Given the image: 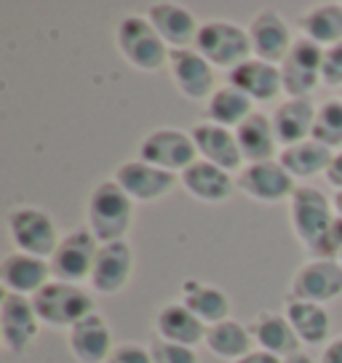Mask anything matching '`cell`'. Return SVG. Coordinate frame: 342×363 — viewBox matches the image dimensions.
<instances>
[{"mask_svg":"<svg viewBox=\"0 0 342 363\" xmlns=\"http://www.w3.org/2000/svg\"><path fill=\"white\" fill-rule=\"evenodd\" d=\"M86 219L99 243L126 240V233L134 225V201L115 179H104L89 193Z\"/></svg>","mask_w":342,"mask_h":363,"instance_id":"1","label":"cell"},{"mask_svg":"<svg viewBox=\"0 0 342 363\" xmlns=\"http://www.w3.org/2000/svg\"><path fill=\"white\" fill-rule=\"evenodd\" d=\"M35 313L43 326L51 329H72L86 315L96 313L94 310V294L86 291L78 284H65V281H48L38 294L33 296Z\"/></svg>","mask_w":342,"mask_h":363,"instance_id":"2","label":"cell"},{"mask_svg":"<svg viewBox=\"0 0 342 363\" xmlns=\"http://www.w3.org/2000/svg\"><path fill=\"white\" fill-rule=\"evenodd\" d=\"M115 43L121 57L142 72H158L163 65H169V45L155 33L148 16H139V13L123 16L115 30Z\"/></svg>","mask_w":342,"mask_h":363,"instance_id":"3","label":"cell"},{"mask_svg":"<svg viewBox=\"0 0 342 363\" xmlns=\"http://www.w3.org/2000/svg\"><path fill=\"white\" fill-rule=\"evenodd\" d=\"M195 51L211 67H222L228 72L254 57L249 30L241 27V24L225 22V19L201 24V33L195 38Z\"/></svg>","mask_w":342,"mask_h":363,"instance_id":"4","label":"cell"},{"mask_svg":"<svg viewBox=\"0 0 342 363\" xmlns=\"http://www.w3.org/2000/svg\"><path fill=\"white\" fill-rule=\"evenodd\" d=\"M9 235H11L13 246L24 254H35V257H43L51 259L54 251L59 246V233L54 216L38 208V206H16L9 211Z\"/></svg>","mask_w":342,"mask_h":363,"instance_id":"5","label":"cell"},{"mask_svg":"<svg viewBox=\"0 0 342 363\" xmlns=\"http://www.w3.org/2000/svg\"><path fill=\"white\" fill-rule=\"evenodd\" d=\"M99 240L94 235L89 227H80L72 230L65 238L59 240L57 251L51 257V272H54V281H65V284H83V281H92V270L96 254H99Z\"/></svg>","mask_w":342,"mask_h":363,"instance_id":"6","label":"cell"},{"mask_svg":"<svg viewBox=\"0 0 342 363\" xmlns=\"http://www.w3.org/2000/svg\"><path fill=\"white\" fill-rule=\"evenodd\" d=\"M284 78V94L289 99H310L313 91L321 86V67H324V48L310 38H297L292 51L278 65Z\"/></svg>","mask_w":342,"mask_h":363,"instance_id":"7","label":"cell"},{"mask_svg":"<svg viewBox=\"0 0 342 363\" xmlns=\"http://www.w3.org/2000/svg\"><path fill=\"white\" fill-rule=\"evenodd\" d=\"M334 219H337L334 203L321 190L308 187V184H299L297 187L292 201H289V222H292L294 235L308 249L316 246V240L329 230Z\"/></svg>","mask_w":342,"mask_h":363,"instance_id":"8","label":"cell"},{"mask_svg":"<svg viewBox=\"0 0 342 363\" xmlns=\"http://www.w3.org/2000/svg\"><path fill=\"white\" fill-rule=\"evenodd\" d=\"M139 160L171 174H182L198 160L193 134L182 128H155L139 142Z\"/></svg>","mask_w":342,"mask_h":363,"instance_id":"9","label":"cell"},{"mask_svg":"<svg viewBox=\"0 0 342 363\" xmlns=\"http://www.w3.org/2000/svg\"><path fill=\"white\" fill-rule=\"evenodd\" d=\"M294 177L278 163V160H265V163H249L243 166L238 174V190L249 195L251 201L260 203H281V201H292L297 184Z\"/></svg>","mask_w":342,"mask_h":363,"instance_id":"10","label":"cell"},{"mask_svg":"<svg viewBox=\"0 0 342 363\" xmlns=\"http://www.w3.org/2000/svg\"><path fill=\"white\" fill-rule=\"evenodd\" d=\"M292 299L326 305L342 296V262L334 259H310L299 264L292 278Z\"/></svg>","mask_w":342,"mask_h":363,"instance_id":"11","label":"cell"},{"mask_svg":"<svg viewBox=\"0 0 342 363\" xmlns=\"http://www.w3.org/2000/svg\"><path fill=\"white\" fill-rule=\"evenodd\" d=\"M40 331V318L35 313L33 296L3 294L0 299V337L9 352H24Z\"/></svg>","mask_w":342,"mask_h":363,"instance_id":"12","label":"cell"},{"mask_svg":"<svg viewBox=\"0 0 342 363\" xmlns=\"http://www.w3.org/2000/svg\"><path fill=\"white\" fill-rule=\"evenodd\" d=\"M121 187H123L128 198L134 203H153V201H160L177 187L180 182V174H171V171H163L158 166H150L145 160H126L115 169L113 177Z\"/></svg>","mask_w":342,"mask_h":363,"instance_id":"13","label":"cell"},{"mask_svg":"<svg viewBox=\"0 0 342 363\" xmlns=\"http://www.w3.org/2000/svg\"><path fill=\"white\" fill-rule=\"evenodd\" d=\"M169 72L177 91L190 102H209L214 86V67L195 48H180L169 54Z\"/></svg>","mask_w":342,"mask_h":363,"instance_id":"14","label":"cell"},{"mask_svg":"<svg viewBox=\"0 0 342 363\" xmlns=\"http://www.w3.org/2000/svg\"><path fill=\"white\" fill-rule=\"evenodd\" d=\"M134 275V249L128 240L102 243L92 270V291L99 294H121Z\"/></svg>","mask_w":342,"mask_h":363,"instance_id":"15","label":"cell"},{"mask_svg":"<svg viewBox=\"0 0 342 363\" xmlns=\"http://www.w3.org/2000/svg\"><path fill=\"white\" fill-rule=\"evenodd\" d=\"M246 30H249L254 57L273 62V65H281L286 54L292 51V45H294V38H292L286 19L278 11H270V9L254 13Z\"/></svg>","mask_w":342,"mask_h":363,"instance_id":"16","label":"cell"},{"mask_svg":"<svg viewBox=\"0 0 342 363\" xmlns=\"http://www.w3.org/2000/svg\"><path fill=\"white\" fill-rule=\"evenodd\" d=\"M48 281H54L51 262L35 254L13 251L0 262V284L9 294L35 296Z\"/></svg>","mask_w":342,"mask_h":363,"instance_id":"17","label":"cell"},{"mask_svg":"<svg viewBox=\"0 0 342 363\" xmlns=\"http://www.w3.org/2000/svg\"><path fill=\"white\" fill-rule=\"evenodd\" d=\"M228 83L243 91L251 102H273L278 94L284 91V78H281V67L273 62L251 57L243 65L228 72Z\"/></svg>","mask_w":342,"mask_h":363,"instance_id":"18","label":"cell"},{"mask_svg":"<svg viewBox=\"0 0 342 363\" xmlns=\"http://www.w3.org/2000/svg\"><path fill=\"white\" fill-rule=\"evenodd\" d=\"M148 19L171 51L195 48V38L201 33V24L195 22V13L190 9H184L180 3H153Z\"/></svg>","mask_w":342,"mask_h":363,"instance_id":"19","label":"cell"},{"mask_svg":"<svg viewBox=\"0 0 342 363\" xmlns=\"http://www.w3.org/2000/svg\"><path fill=\"white\" fill-rule=\"evenodd\" d=\"M67 345L78 363H107L115 350L113 329L99 313H92L67 331Z\"/></svg>","mask_w":342,"mask_h":363,"instance_id":"20","label":"cell"},{"mask_svg":"<svg viewBox=\"0 0 342 363\" xmlns=\"http://www.w3.org/2000/svg\"><path fill=\"white\" fill-rule=\"evenodd\" d=\"M193 142L198 150V158L206 163H214L230 174L236 169H243V155H241L238 139H236L233 128L206 121V123H198L193 128Z\"/></svg>","mask_w":342,"mask_h":363,"instance_id":"21","label":"cell"},{"mask_svg":"<svg viewBox=\"0 0 342 363\" xmlns=\"http://www.w3.org/2000/svg\"><path fill=\"white\" fill-rule=\"evenodd\" d=\"M180 184L184 187V193L201 203H225L233 195V190L238 187L230 171L219 169L214 163H206L201 158L180 174Z\"/></svg>","mask_w":342,"mask_h":363,"instance_id":"22","label":"cell"},{"mask_svg":"<svg viewBox=\"0 0 342 363\" xmlns=\"http://www.w3.org/2000/svg\"><path fill=\"white\" fill-rule=\"evenodd\" d=\"M249 331L254 342H257V350H265L275 355V358H289V355H297L299 350V337L294 334L289 318L284 313H273V310H265L249 323Z\"/></svg>","mask_w":342,"mask_h":363,"instance_id":"23","label":"cell"},{"mask_svg":"<svg viewBox=\"0 0 342 363\" xmlns=\"http://www.w3.org/2000/svg\"><path fill=\"white\" fill-rule=\"evenodd\" d=\"M316 113H319V107L310 99H286V102L278 104L273 115H270L275 136H278V145L292 147V145L313 139Z\"/></svg>","mask_w":342,"mask_h":363,"instance_id":"24","label":"cell"},{"mask_svg":"<svg viewBox=\"0 0 342 363\" xmlns=\"http://www.w3.org/2000/svg\"><path fill=\"white\" fill-rule=\"evenodd\" d=\"M236 139H238L241 155L243 163H265V160H275L278 152V136H275L273 121L270 115L254 113L236 128Z\"/></svg>","mask_w":342,"mask_h":363,"instance_id":"25","label":"cell"},{"mask_svg":"<svg viewBox=\"0 0 342 363\" xmlns=\"http://www.w3.org/2000/svg\"><path fill=\"white\" fill-rule=\"evenodd\" d=\"M155 331H158L160 340L195 347L206 340L209 326L198 315H193L182 302H169V305L160 307L158 315H155Z\"/></svg>","mask_w":342,"mask_h":363,"instance_id":"26","label":"cell"},{"mask_svg":"<svg viewBox=\"0 0 342 363\" xmlns=\"http://www.w3.org/2000/svg\"><path fill=\"white\" fill-rule=\"evenodd\" d=\"M182 305L204 320L206 326H214L230 318V299L219 286L204 281H184L182 284Z\"/></svg>","mask_w":342,"mask_h":363,"instance_id":"27","label":"cell"},{"mask_svg":"<svg viewBox=\"0 0 342 363\" xmlns=\"http://www.w3.org/2000/svg\"><path fill=\"white\" fill-rule=\"evenodd\" d=\"M284 315L289 318V323H292V329H294V334L299 337L302 345L313 347V345L326 342V337H329L331 318L324 305L302 302V299H292L289 296V302L284 307Z\"/></svg>","mask_w":342,"mask_h":363,"instance_id":"28","label":"cell"},{"mask_svg":"<svg viewBox=\"0 0 342 363\" xmlns=\"http://www.w3.org/2000/svg\"><path fill=\"white\" fill-rule=\"evenodd\" d=\"M331 158H334V150L324 147L316 139L299 142V145L284 147L278 152V163H281L294 179H310V177L326 174Z\"/></svg>","mask_w":342,"mask_h":363,"instance_id":"29","label":"cell"},{"mask_svg":"<svg viewBox=\"0 0 342 363\" xmlns=\"http://www.w3.org/2000/svg\"><path fill=\"white\" fill-rule=\"evenodd\" d=\"M254 113V102H251L249 96L238 91L236 86H217V91L211 94V99L206 102V118H209V123H217V125H225V128H238L249 115Z\"/></svg>","mask_w":342,"mask_h":363,"instance_id":"30","label":"cell"},{"mask_svg":"<svg viewBox=\"0 0 342 363\" xmlns=\"http://www.w3.org/2000/svg\"><path fill=\"white\" fill-rule=\"evenodd\" d=\"M299 30L321 48L342 43V3H319L299 16Z\"/></svg>","mask_w":342,"mask_h":363,"instance_id":"31","label":"cell"},{"mask_svg":"<svg viewBox=\"0 0 342 363\" xmlns=\"http://www.w3.org/2000/svg\"><path fill=\"white\" fill-rule=\"evenodd\" d=\"M204 345L214 352V355L233 363V361H238V358H243V355H249L251 345H254V337H251L249 326H243L238 320L228 318V320H222V323L209 326Z\"/></svg>","mask_w":342,"mask_h":363,"instance_id":"32","label":"cell"},{"mask_svg":"<svg viewBox=\"0 0 342 363\" xmlns=\"http://www.w3.org/2000/svg\"><path fill=\"white\" fill-rule=\"evenodd\" d=\"M313 139L324 147H342V99H326L316 113Z\"/></svg>","mask_w":342,"mask_h":363,"instance_id":"33","label":"cell"},{"mask_svg":"<svg viewBox=\"0 0 342 363\" xmlns=\"http://www.w3.org/2000/svg\"><path fill=\"white\" fill-rule=\"evenodd\" d=\"M313 254V259H334L340 262L342 257V216H337L331 227L316 240V246L308 249Z\"/></svg>","mask_w":342,"mask_h":363,"instance_id":"34","label":"cell"},{"mask_svg":"<svg viewBox=\"0 0 342 363\" xmlns=\"http://www.w3.org/2000/svg\"><path fill=\"white\" fill-rule=\"evenodd\" d=\"M153 363H198L195 347H184V345H174V342L158 340L153 342Z\"/></svg>","mask_w":342,"mask_h":363,"instance_id":"35","label":"cell"},{"mask_svg":"<svg viewBox=\"0 0 342 363\" xmlns=\"http://www.w3.org/2000/svg\"><path fill=\"white\" fill-rule=\"evenodd\" d=\"M321 83H324V86H329V89H342V43L324 48Z\"/></svg>","mask_w":342,"mask_h":363,"instance_id":"36","label":"cell"},{"mask_svg":"<svg viewBox=\"0 0 342 363\" xmlns=\"http://www.w3.org/2000/svg\"><path fill=\"white\" fill-rule=\"evenodd\" d=\"M107 363H153V352L139 342H123V345H115Z\"/></svg>","mask_w":342,"mask_h":363,"instance_id":"37","label":"cell"},{"mask_svg":"<svg viewBox=\"0 0 342 363\" xmlns=\"http://www.w3.org/2000/svg\"><path fill=\"white\" fill-rule=\"evenodd\" d=\"M326 182H329L331 187L340 193L342 190V152H334V158H331V163H329V169H326Z\"/></svg>","mask_w":342,"mask_h":363,"instance_id":"38","label":"cell"},{"mask_svg":"<svg viewBox=\"0 0 342 363\" xmlns=\"http://www.w3.org/2000/svg\"><path fill=\"white\" fill-rule=\"evenodd\" d=\"M321 363H342V334L340 337H334V340L324 347V352H321Z\"/></svg>","mask_w":342,"mask_h":363,"instance_id":"39","label":"cell"},{"mask_svg":"<svg viewBox=\"0 0 342 363\" xmlns=\"http://www.w3.org/2000/svg\"><path fill=\"white\" fill-rule=\"evenodd\" d=\"M233 363H281V358H275V355H270V352L265 350H251L249 355H243V358H238V361Z\"/></svg>","mask_w":342,"mask_h":363,"instance_id":"40","label":"cell"},{"mask_svg":"<svg viewBox=\"0 0 342 363\" xmlns=\"http://www.w3.org/2000/svg\"><path fill=\"white\" fill-rule=\"evenodd\" d=\"M281 363H316V361L310 358L308 352H297V355H289V358H284Z\"/></svg>","mask_w":342,"mask_h":363,"instance_id":"41","label":"cell"},{"mask_svg":"<svg viewBox=\"0 0 342 363\" xmlns=\"http://www.w3.org/2000/svg\"><path fill=\"white\" fill-rule=\"evenodd\" d=\"M331 203H334V214L342 216V190H340V193H334V198H331Z\"/></svg>","mask_w":342,"mask_h":363,"instance_id":"42","label":"cell"},{"mask_svg":"<svg viewBox=\"0 0 342 363\" xmlns=\"http://www.w3.org/2000/svg\"><path fill=\"white\" fill-rule=\"evenodd\" d=\"M340 262H342V257H340Z\"/></svg>","mask_w":342,"mask_h":363,"instance_id":"43","label":"cell"}]
</instances>
